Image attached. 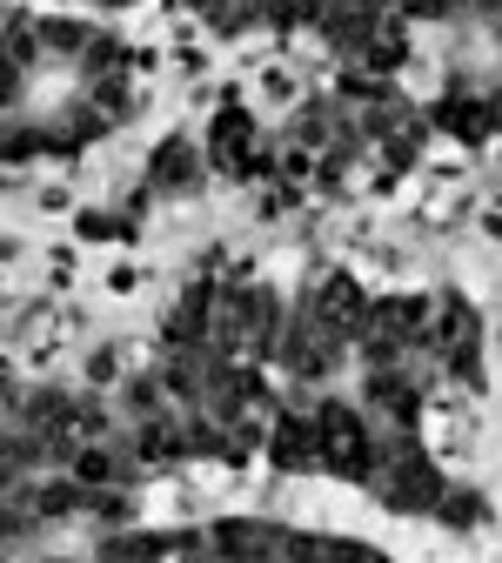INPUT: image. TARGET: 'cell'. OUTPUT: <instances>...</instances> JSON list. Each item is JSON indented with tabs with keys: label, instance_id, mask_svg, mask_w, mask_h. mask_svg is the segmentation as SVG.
<instances>
[{
	"label": "cell",
	"instance_id": "obj_1",
	"mask_svg": "<svg viewBox=\"0 0 502 563\" xmlns=\"http://www.w3.org/2000/svg\"><path fill=\"white\" fill-rule=\"evenodd\" d=\"M248 141H255V128H248V114H242V108H222V114H214V162H222V168H235V175H248V168H255Z\"/></svg>",
	"mask_w": 502,
	"mask_h": 563
},
{
	"label": "cell",
	"instance_id": "obj_5",
	"mask_svg": "<svg viewBox=\"0 0 502 563\" xmlns=\"http://www.w3.org/2000/svg\"><path fill=\"white\" fill-rule=\"evenodd\" d=\"M369 396H376V409H395V422H409V416H415V389H409L402 376H376V383H369Z\"/></svg>",
	"mask_w": 502,
	"mask_h": 563
},
{
	"label": "cell",
	"instance_id": "obj_4",
	"mask_svg": "<svg viewBox=\"0 0 502 563\" xmlns=\"http://www.w3.org/2000/svg\"><path fill=\"white\" fill-rule=\"evenodd\" d=\"M201 168H194V148L188 141H161L155 148V188H194Z\"/></svg>",
	"mask_w": 502,
	"mask_h": 563
},
{
	"label": "cell",
	"instance_id": "obj_6",
	"mask_svg": "<svg viewBox=\"0 0 502 563\" xmlns=\"http://www.w3.org/2000/svg\"><path fill=\"white\" fill-rule=\"evenodd\" d=\"M201 329H208V289H194V296L181 302V316L168 322V335H175V342H201Z\"/></svg>",
	"mask_w": 502,
	"mask_h": 563
},
{
	"label": "cell",
	"instance_id": "obj_3",
	"mask_svg": "<svg viewBox=\"0 0 502 563\" xmlns=\"http://www.w3.org/2000/svg\"><path fill=\"white\" fill-rule=\"evenodd\" d=\"M436 121H443L449 134H462V141H482V134L495 128V108H482V101H469V95H449Z\"/></svg>",
	"mask_w": 502,
	"mask_h": 563
},
{
	"label": "cell",
	"instance_id": "obj_2",
	"mask_svg": "<svg viewBox=\"0 0 502 563\" xmlns=\"http://www.w3.org/2000/svg\"><path fill=\"white\" fill-rule=\"evenodd\" d=\"M322 456V437H315V422L309 416H281L275 422V463H289V470H309Z\"/></svg>",
	"mask_w": 502,
	"mask_h": 563
},
{
	"label": "cell",
	"instance_id": "obj_7",
	"mask_svg": "<svg viewBox=\"0 0 502 563\" xmlns=\"http://www.w3.org/2000/svg\"><path fill=\"white\" fill-rule=\"evenodd\" d=\"M75 476H81V483H108V476H114V456H108V450H88V456L75 463Z\"/></svg>",
	"mask_w": 502,
	"mask_h": 563
}]
</instances>
